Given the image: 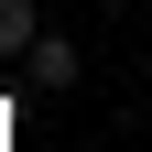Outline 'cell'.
I'll return each instance as SVG.
<instances>
[{"instance_id":"6da1fadb","label":"cell","mask_w":152,"mask_h":152,"mask_svg":"<svg viewBox=\"0 0 152 152\" xmlns=\"http://www.w3.org/2000/svg\"><path fill=\"white\" fill-rule=\"evenodd\" d=\"M76 76H87V54H76L65 33H33V54H22V87H44V98H65Z\"/></svg>"},{"instance_id":"7a4b0ae2","label":"cell","mask_w":152,"mask_h":152,"mask_svg":"<svg viewBox=\"0 0 152 152\" xmlns=\"http://www.w3.org/2000/svg\"><path fill=\"white\" fill-rule=\"evenodd\" d=\"M33 33H44V11H33V0H0V65H22Z\"/></svg>"},{"instance_id":"3957f363","label":"cell","mask_w":152,"mask_h":152,"mask_svg":"<svg viewBox=\"0 0 152 152\" xmlns=\"http://www.w3.org/2000/svg\"><path fill=\"white\" fill-rule=\"evenodd\" d=\"M98 11H130V0H98Z\"/></svg>"}]
</instances>
